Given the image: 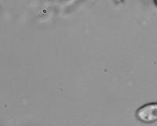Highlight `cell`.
Returning a JSON list of instances; mask_svg holds the SVG:
<instances>
[{
	"instance_id": "cell-2",
	"label": "cell",
	"mask_w": 157,
	"mask_h": 126,
	"mask_svg": "<svg viewBox=\"0 0 157 126\" xmlns=\"http://www.w3.org/2000/svg\"><path fill=\"white\" fill-rule=\"evenodd\" d=\"M154 2H155V6H157V0H154Z\"/></svg>"
},
{
	"instance_id": "cell-1",
	"label": "cell",
	"mask_w": 157,
	"mask_h": 126,
	"mask_svg": "<svg viewBox=\"0 0 157 126\" xmlns=\"http://www.w3.org/2000/svg\"><path fill=\"white\" fill-rule=\"evenodd\" d=\"M137 119L144 123H153L157 121V103H148L141 106L136 113Z\"/></svg>"
}]
</instances>
